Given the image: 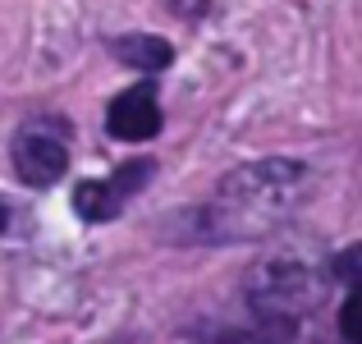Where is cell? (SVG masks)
<instances>
[{
	"instance_id": "cell-1",
	"label": "cell",
	"mask_w": 362,
	"mask_h": 344,
	"mask_svg": "<svg viewBox=\"0 0 362 344\" xmlns=\"http://www.w3.org/2000/svg\"><path fill=\"white\" fill-rule=\"evenodd\" d=\"M303 188H308V166L284 156L247 161V166L230 170L206 197V207L193 216L197 239L202 243H252L266 229L289 221L298 207Z\"/></svg>"
},
{
	"instance_id": "cell-2",
	"label": "cell",
	"mask_w": 362,
	"mask_h": 344,
	"mask_svg": "<svg viewBox=\"0 0 362 344\" xmlns=\"http://www.w3.org/2000/svg\"><path fill=\"white\" fill-rule=\"evenodd\" d=\"M326 285L317 271H308L303 262H266L247 285V308L266 312V317L298 321L308 308H317Z\"/></svg>"
},
{
	"instance_id": "cell-3",
	"label": "cell",
	"mask_w": 362,
	"mask_h": 344,
	"mask_svg": "<svg viewBox=\"0 0 362 344\" xmlns=\"http://www.w3.org/2000/svg\"><path fill=\"white\" fill-rule=\"evenodd\" d=\"M151 175H156V161H147V156L142 161H124L110 179H83V184L74 188V207H78V216L92 221V225L115 221V216L124 212V202L151 184Z\"/></svg>"
},
{
	"instance_id": "cell-4",
	"label": "cell",
	"mask_w": 362,
	"mask_h": 344,
	"mask_svg": "<svg viewBox=\"0 0 362 344\" xmlns=\"http://www.w3.org/2000/svg\"><path fill=\"white\" fill-rule=\"evenodd\" d=\"M14 175L28 188H51L69 166V142L64 129H46V124H23L14 133Z\"/></svg>"
},
{
	"instance_id": "cell-5",
	"label": "cell",
	"mask_w": 362,
	"mask_h": 344,
	"mask_svg": "<svg viewBox=\"0 0 362 344\" xmlns=\"http://www.w3.org/2000/svg\"><path fill=\"white\" fill-rule=\"evenodd\" d=\"M188 336L206 344H289L298 336V321L266 317V312H239L234 321H206V326H188Z\"/></svg>"
},
{
	"instance_id": "cell-6",
	"label": "cell",
	"mask_w": 362,
	"mask_h": 344,
	"mask_svg": "<svg viewBox=\"0 0 362 344\" xmlns=\"http://www.w3.org/2000/svg\"><path fill=\"white\" fill-rule=\"evenodd\" d=\"M106 129H110V138H119V142H147V138H156L160 133V101H156V88H129V92H119L115 101H110V110H106Z\"/></svg>"
},
{
	"instance_id": "cell-7",
	"label": "cell",
	"mask_w": 362,
	"mask_h": 344,
	"mask_svg": "<svg viewBox=\"0 0 362 344\" xmlns=\"http://www.w3.org/2000/svg\"><path fill=\"white\" fill-rule=\"evenodd\" d=\"M110 51H115L124 64H133V69H165L170 55H175L165 37H151V33L147 37H138V33H133V37H115Z\"/></svg>"
},
{
	"instance_id": "cell-8",
	"label": "cell",
	"mask_w": 362,
	"mask_h": 344,
	"mask_svg": "<svg viewBox=\"0 0 362 344\" xmlns=\"http://www.w3.org/2000/svg\"><path fill=\"white\" fill-rule=\"evenodd\" d=\"M354 317H358V285H349L344 289V308H339V336H344V344H358Z\"/></svg>"
},
{
	"instance_id": "cell-9",
	"label": "cell",
	"mask_w": 362,
	"mask_h": 344,
	"mask_svg": "<svg viewBox=\"0 0 362 344\" xmlns=\"http://www.w3.org/2000/svg\"><path fill=\"white\" fill-rule=\"evenodd\" d=\"M5 221H9V212H5V207H0V229H5Z\"/></svg>"
}]
</instances>
